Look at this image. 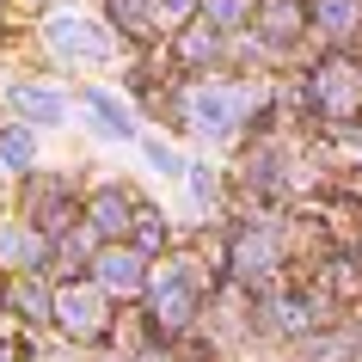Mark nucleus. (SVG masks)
Listing matches in <instances>:
<instances>
[{
	"mask_svg": "<svg viewBox=\"0 0 362 362\" xmlns=\"http://www.w3.org/2000/svg\"><path fill=\"white\" fill-rule=\"evenodd\" d=\"M185 111L197 117V129H203V135H233L240 111H246V93H228V86H197V93L185 98Z\"/></svg>",
	"mask_w": 362,
	"mask_h": 362,
	"instance_id": "f257e3e1",
	"label": "nucleus"
},
{
	"mask_svg": "<svg viewBox=\"0 0 362 362\" xmlns=\"http://www.w3.org/2000/svg\"><path fill=\"white\" fill-rule=\"evenodd\" d=\"M0 160H6V166H31V135L13 129L6 141H0Z\"/></svg>",
	"mask_w": 362,
	"mask_h": 362,
	"instance_id": "9d476101",
	"label": "nucleus"
},
{
	"mask_svg": "<svg viewBox=\"0 0 362 362\" xmlns=\"http://www.w3.org/2000/svg\"><path fill=\"white\" fill-rule=\"evenodd\" d=\"M98 270H105V288H135L141 283V258H135V252H111Z\"/></svg>",
	"mask_w": 362,
	"mask_h": 362,
	"instance_id": "423d86ee",
	"label": "nucleus"
},
{
	"mask_svg": "<svg viewBox=\"0 0 362 362\" xmlns=\"http://www.w3.org/2000/svg\"><path fill=\"white\" fill-rule=\"evenodd\" d=\"M191 185H197V197H203V203L215 197V178H209V166H191Z\"/></svg>",
	"mask_w": 362,
	"mask_h": 362,
	"instance_id": "ddd939ff",
	"label": "nucleus"
},
{
	"mask_svg": "<svg viewBox=\"0 0 362 362\" xmlns=\"http://www.w3.org/2000/svg\"><path fill=\"white\" fill-rule=\"evenodd\" d=\"M0 362H6V350H0Z\"/></svg>",
	"mask_w": 362,
	"mask_h": 362,
	"instance_id": "4468645a",
	"label": "nucleus"
},
{
	"mask_svg": "<svg viewBox=\"0 0 362 362\" xmlns=\"http://www.w3.org/2000/svg\"><path fill=\"white\" fill-rule=\"evenodd\" d=\"M62 325L68 332H98V295H86V288L62 295Z\"/></svg>",
	"mask_w": 362,
	"mask_h": 362,
	"instance_id": "20e7f679",
	"label": "nucleus"
},
{
	"mask_svg": "<svg viewBox=\"0 0 362 362\" xmlns=\"http://www.w3.org/2000/svg\"><path fill=\"white\" fill-rule=\"evenodd\" d=\"M117 215H123V197H117V191H105V197H98V228H105V233H111V228H123Z\"/></svg>",
	"mask_w": 362,
	"mask_h": 362,
	"instance_id": "9b49d317",
	"label": "nucleus"
},
{
	"mask_svg": "<svg viewBox=\"0 0 362 362\" xmlns=\"http://www.w3.org/2000/svg\"><path fill=\"white\" fill-rule=\"evenodd\" d=\"M356 93H362V80L350 74V68H325V80H320V98L332 105V111H344V105H350Z\"/></svg>",
	"mask_w": 362,
	"mask_h": 362,
	"instance_id": "39448f33",
	"label": "nucleus"
},
{
	"mask_svg": "<svg viewBox=\"0 0 362 362\" xmlns=\"http://www.w3.org/2000/svg\"><path fill=\"white\" fill-rule=\"evenodd\" d=\"M49 43H56L62 56H74V62H105V31L98 25H86V19H74V13H62L56 25H49Z\"/></svg>",
	"mask_w": 362,
	"mask_h": 362,
	"instance_id": "f03ea898",
	"label": "nucleus"
},
{
	"mask_svg": "<svg viewBox=\"0 0 362 362\" xmlns=\"http://www.w3.org/2000/svg\"><path fill=\"white\" fill-rule=\"evenodd\" d=\"M148 160H153V166H160V172H166V178H178V172H185V160H178V153H166V148H160V141H153V148H148Z\"/></svg>",
	"mask_w": 362,
	"mask_h": 362,
	"instance_id": "f8f14e48",
	"label": "nucleus"
},
{
	"mask_svg": "<svg viewBox=\"0 0 362 362\" xmlns=\"http://www.w3.org/2000/svg\"><path fill=\"white\" fill-rule=\"evenodd\" d=\"M264 258H270V240H264V233L240 240V270H246V276H258V270H264Z\"/></svg>",
	"mask_w": 362,
	"mask_h": 362,
	"instance_id": "1a4fd4ad",
	"label": "nucleus"
},
{
	"mask_svg": "<svg viewBox=\"0 0 362 362\" xmlns=\"http://www.w3.org/2000/svg\"><path fill=\"white\" fill-rule=\"evenodd\" d=\"M86 105H93V117H98V123H93L98 135H117V141H123V135H135V123H129V117H123V111H117V105H111V98H105V93H93V98H86Z\"/></svg>",
	"mask_w": 362,
	"mask_h": 362,
	"instance_id": "0eeeda50",
	"label": "nucleus"
},
{
	"mask_svg": "<svg viewBox=\"0 0 362 362\" xmlns=\"http://www.w3.org/2000/svg\"><path fill=\"white\" fill-rule=\"evenodd\" d=\"M356 6L362 0H320V25L332 31V37H344V31L356 25Z\"/></svg>",
	"mask_w": 362,
	"mask_h": 362,
	"instance_id": "6e6552de",
	"label": "nucleus"
},
{
	"mask_svg": "<svg viewBox=\"0 0 362 362\" xmlns=\"http://www.w3.org/2000/svg\"><path fill=\"white\" fill-rule=\"evenodd\" d=\"M13 105H19L31 123H62V117H68V105H62L56 93H43V86H19V93H13Z\"/></svg>",
	"mask_w": 362,
	"mask_h": 362,
	"instance_id": "7ed1b4c3",
	"label": "nucleus"
}]
</instances>
